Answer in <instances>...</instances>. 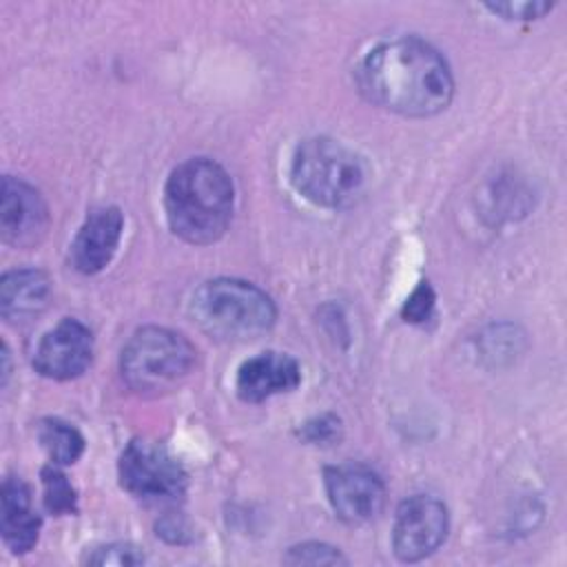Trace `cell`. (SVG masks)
<instances>
[{"mask_svg": "<svg viewBox=\"0 0 567 567\" xmlns=\"http://www.w3.org/2000/svg\"><path fill=\"white\" fill-rule=\"evenodd\" d=\"M51 297L49 277L42 270L22 268L2 275L0 281V312L7 321L29 319L42 312Z\"/></svg>", "mask_w": 567, "mask_h": 567, "instance_id": "5bb4252c", "label": "cell"}, {"mask_svg": "<svg viewBox=\"0 0 567 567\" xmlns=\"http://www.w3.org/2000/svg\"><path fill=\"white\" fill-rule=\"evenodd\" d=\"M323 485L334 514L350 525L372 520L385 505L381 476L361 463L326 467Z\"/></svg>", "mask_w": 567, "mask_h": 567, "instance_id": "ba28073f", "label": "cell"}, {"mask_svg": "<svg viewBox=\"0 0 567 567\" xmlns=\"http://www.w3.org/2000/svg\"><path fill=\"white\" fill-rule=\"evenodd\" d=\"M38 441L53 465H71L84 452V436L62 419H42Z\"/></svg>", "mask_w": 567, "mask_h": 567, "instance_id": "9a60e30c", "label": "cell"}, {"mask_svg": "<svg viewBox=\"0 0 567 567\" xmlns=\"http://www.w3.org/2000/svg\"><path fill=\"white\" fill-rule=\"evenodd\" d=\"M492 13H498L507 20H536V18H543L549 9H551V2H545V0H527V2H489L485 4Z\"/></svg>", "mask_w": 567, "mask_h": 567, "instance_id": "ffe728a7", "label": "cell"}, {"mask_svg": "<svg viewBox=\"0 0 567 567\" xmlns=\"http://www.w3.org/2000/svg\"><path fill=\"white\" fill-rule=\"evenodd\" d=\"M49 226V210L42 195L18 177L2 179L0 233L2 241L13 248L35 246Z\"/></svg>", "mask_w": 567, "mask_h": 567, "instance_id": "30bf717a", "label": "cell"}, {"mask_svg": "<svg viewBox=\"0 0 567 567\" xmlns=\"http://www.w3.org/2000/svg\"><path fill=\"white\" fill-rule=\"evenodd\" d=\"M357 80L372 104L408 117L441 113L454 95V80L445 58L419 38L377 44L361 60Z\"/></svg>", "mask_w": 567, "mask_h": 567, "instance_id": "6da1fadb", "label": "cell"}, {"mask_svg": "<svg viewBox=\"0 0 567 567\" xmlns=\"http://www.w3.org/2000/svg\"><path fill=\"white\" fill-rule=\"evenodd\" d=\"M190 315L210 337L244 341L268 332L275 326L277 308L255 284L219 277L195 290Z\"/></svg>", "mask_w": 567, "mask_h": 567, "instance_id": "277c9868", "label": "cell"}, {"mask_svg": "<svg viewBox=\"0 0 567 567\" xmlns=\"http://www.w3.org/2000/svg\"><path fill=\"white\" fill-rule=\"evenodd\" d=\"M434 301H436V297H434L432 286L427 281H421L412 290V295L408 297V301L403 306V319L410 321V323L427 321L432 317V312H434Z\"/></svg>", "mask_w": 567, "mask_h": 567, "instance_id": "d6986e66", "label": "cell"}, {"mask_svg": "<svg viewBox=\"0 0 567 567\" xmlns=\"http://www.w3.org/2000/svg\"><path fill=\"white\" fill-rule=\"evenodd\" d=\"M86 563L91 565H113V567H124V565H140L144 563V556L126 543H111L93 549L91 556H86Z\"/></svg>", "mask_w": 567, "mask_h": 567, "instance_id": "ac0fdd59", "label": "cell"}, {"mask_svg": "<svg viewBox=\"0 0 567 567\" xmlns=\"http://www.w3.org/2000/svg\"><path fill=\"white\" fill-rule=\"evenodd\" d=\"M447 509L427 494H416L403 501L394 516L392 547L405 563H416L434 554L447 536Z\"/></svg>", "mask_w": 567, "mask_h": 567, "instance_id": "52a82bcc", "label": "cell"}, {"mask_svg": "<svg viewBox=\"0 0 567 567\" xmlns=\"http://www.w3.org/2000/svg\"><path fill=\"white\" fill-rule=\"evenodd\" d=\"M93 359L91 330L78 319H62L38 343L33 368L49 379L66 381L80 377Z\"/></svg>", "mask_w": 567, "mask_h": 567, "instance_id": "9c48e42d", "label": "cell"}, {"mask_svg": "<svg viewBox=\"0 0 567 567\" xmlns=\"http://www.w3.org/2000/svg\"><path fill=\"white\" fill-rule=\"evenodd\" d=\"M337 427H339V421L334 416H319V419L306 423V436L312 443H317V441L323 443L337 434Z\"/></svg>", "mask_w": 567, "mask_h": 567, "instance_id": "44dd1931", "label": "cell"}, {"mask_svg": "<svg viewBox=\"0 0 567 567\" xmlns=\"http://www.w3.org/2000/svg\"><path fill=\"white\" fill-rule=\"evenodd\" d=\"M233 202V182L213 159H186L166 179L164 208L168 226L188 244L217 241L230 224Z\"/></svg>", "mask_w": 567, "mask_h": 567, "instance_id": "7a4b0ae2", "label": "cell"}, {"mask_svg": "<svg viewBox=\"0 0 567 567\" xmlns=\"http://www.w3.org/2000/svg\"><path fill=\"white\" fill-rule=\"evenodd\" d=\"M44 485V507L51 514H73L78 509V496L66 476L58 470V465H49L42 470Z\"/></svg>", "mask_w": 567, "mask_h": 567, "instance_id": "2e32d148", "label": "cell"}, {"mask_svg": "<svg viewBox=\"0 0 567 567\" xmlns=\"http://www.w3.org/2000/svg\"><path fill=\"white\" fill-rule=\"evenodd\" d=\"M299 381L301 370L292 357L284 352H261L239 365L235 388L239 399L259 403L275 394L295 390Z\"/></svg>", "mask_w": 567, "mask_h": 567, "instance_id": "7c38bea8", "label": "cell"}, {"mask_svg": "<svg viewBox=\"0 0 567 567\" xmlns=\"http://www.w3.org/2000/svg\"><path fill=\"white\" fill-rule=\"evenodd\" d=\"M292 186L323 208L352 206L365 190L368 171L363 159L330 137L303 140L290 164Z\"/></svg>", "mask_w": 567, "mask_h": 567, "instance_id": "3957f363", "label": "cell"}, {"mask_svg": "<svg viewBox=\"0 0 567 567\" xmlns=\"http://www.w3.org/2000/svg\"><path fill=\"white\" fill-rule=\"evenodd\" d=\"M193 343L168 328H140L122 348L120 370L124 383L140 394L175 390L195 368Z\"/></svg>", "mask_w": 567, "mask_h": 567, "instance_id": "5b68a950", "label": "cell"}, {"mask_svg": "<svg viewBox=\"0 0 567 567\" xmlns=\"http://www.w3.org/2000/svg\"><path fill=\"white\" fill-rule=\"evenodd\" d=\"M0 532L13 554H27L38 543L40 516L33 509L27 483L18 476H7L2 483Z\"/></svg>", "mask_w": 567, "mask_h": 567, "instance_id": "4fadbf2b", "label": "cell"}, {"mask_svg": "<svg viewBox=\"0 0 567 567\" xmlns=\"http://www.w3.org/2000/svg\"><path fill=\"white\" fill-rule=\"evenodd\" d=\"M286 563L290 565H343L346 558L337 547L326 543H303L288 549Z\"/></svg>", "mask_w": 567, "mask_h": 567, "instance_id": "e0dca14e", "label": "cell"}, {"mask_svg": "<svg viewBox=\"0 0 567 567\" xmlns=\"http://www.w3.org/2000/svg\"><path fill=\"white\" fill-rule=\"evenodd\" d=\"M117 470L122 487L142 501H175L186 489V472L179 461L153 441H131Z\"/></svg>", "mask_w": 567, "mask_h": 567, "instance_id": "8992f818", "label": "cell"}, {"mask_svg": "<svg viewBox=\"0 0 567 567\" xmlns=\"http://www.w3.org/2000/svg\"><path fill=\"white\" fill-rule=\"evenodd\" d=\"M124 215L115 206L95 208L84 219L71 244V264L84 275H95L109 266L122 239Z\"/></svg>", "mask_w": 567, "mask_h": 567, "instance_id": "8fae6325", "label": "cell"}]
</instances>
